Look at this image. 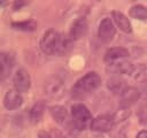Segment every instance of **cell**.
Segmentation results:
<instances>
[{
	"label": "cell",
	"instance_id": "cell-24",
	"mask_svg": "<svg viewBox=\"0 0 147 138\" xmlns=\"http://www.w3.org/2000/svg\"><path fill=\"white\" fill-rule=\"evenodd\" d=\"M24 5H26V2H24V1H16V2H14V9L15 10L21 9V7L24 6Z\"/></svg>",
	"mask_w": 147,
	"mask_h": 138
},
{
	"label": "cell",
	"instance_id": "cell-10",
	"mask_svg": "<svg viewBox=\"0 0 147 138\" xmlns=\"http://www.w3.org/2000/svg\"><path fill=\"white\" fill-rule=\"evenodd\" d=\"M14 66H15V55L10 52H2L0 54V78L1 80H5L9 76Z\"/></svg>",
	"mask_w": 147,
	"mask_h": 138
},
{
	"label": "cell",
	"instance_id": "cell-9",
	"mask_svg": "<svg viewBox=\"0 0 147 138\" xmlns=\"http://www.w3.org/2000/svg\"><path fill=\"white\" fill-rule=\"evenodd\" d=\"M49 113L52 115V117L54 118V121L56 123H59L60 125L64 126V128H70L72 124V122L69 118V114L67 112V109L63 106L60 105H54L49 107Z\"/></svg>",
	"mask_w": 147,
	"mask_h": 138
},
{
	"label": "cell",
	"instance_id": "cell-19",
	"mask_svg": "<svg viewBox=\"0 0 147 138\" xmlns=\"http://www.w3.org/2000/svg\"><path fill=\"white\" fill-rule=\"evenodd\" d=\"M132 77L134 80H137L139 83L147 84V64H145V63L138 64L133 70Z\"/></svg>",
	"mask_w": 147,
	"mask_h": 138
},
{
	"label": "cell",
	"instance_id": "cell-16",
	"mask_svg": "<svg viewBox=\"0 0 147 138\" xmlns=\"http://www.w3.org/2000/svg\"><path fill=\"white\" fill-rule=\"evenodd\" d=\"M127 85L125 84V80L122 79L119 76H113L111 78L108 79L107 82V87L113 92V93H117L118 95L122 93V91L126 87Z\"/></svg>",
	"mask_w": 147,
	"mask_h": 138
},
{
	"label": "cell",
	"instance_id": "cell-25",
	"mask_svg": "<svg viewBox=\"0 0 147 138\" xmlns=\"http://www.w3.org/2000/svg\"><path fill=\"white\" fill-rule=\"evenodd\" d=\"M136 138H147V130H141L140 132H138Z\"/></svg>",
	"mask_w": 147,
	"mask_h": 138
},
{
	"label": "cell",
	"instance_id": "cell-7",
	"mask_svg": "<svg viewBox=\"0 0 147 138\" xmlns=\"http://www.w3.org/2000/svg\"><path fill=\"white\" fill-rule=\"evenodd\" d=\"M114 125H115V122H114L113 115L110 116V115L103 114L94 117L92 120L90 128L92 131H95V132H107V131H110L114 128Z\"/></svg>",
	"mask_w": 147,
	"mask_h": 138
},
{
	"label": "cell",
	"instance_id": "cell-28",
	"mask_svg": "<svg viewBox=\"0 0 147 138\" xmlns=\"http://www.w3.org/2000/svg\"><path fill=\"white\" fill-rule=\"evenodd\" d=\"M91 138H103L101 135H95V136H93V137H91Z\"/></svg>",
	"mask_w": 147,
	"mask_h": 138
},
{
	"label": "cell",
	"instance_id": "cell-8",
	"mask_svg": "<svg viewBox=\"0 0 147 138\" xmlns=\"http://www.w3.org/2000/svg\"><path fill=\"white\" fill-rule=\"evenodd\" d=\"M134 68H136V66H133V63L131 61H127L125 59L108 63V66H107V70L110 71V74H113L115 76H119V75H131L132 76Z\"/></svg>",
	"mask_w": 147,
	"mask_h": 138
},
{
	"label": "cell",
	"instance_id": "cell-6",
	"mask_svg": "<svg viewBox=\"0 0 147 138\" xmlns=\"http://www.w3.org/2000/svg\"><path fill=\"white\" fill-rule=\"evenodd\" d=\"M13 85L14 89L20 93L28 92L31 86V77L29 72L23 68L17 69L13 76Z\"/></svg>",
	"mask_w": 147,
	"mask_h": 138
},
{
	"label": "cell",
	"instance_id": "cell-22",
	"mask_svg": "<svg viewBox=\"0 0 147 138\" xmlns=\"http://www.w3.org/2000/svg\"><path fill=\"white\" fill-rule=\"evenodd\" d=\"M113 138H126V133L123 130H117L113 133Z\"/></svg>",
	"mask_w": 147,
	"mask_h": 138
},
{
	"label": "cell",
	"instance_id": "cell-27",
	"mask_svg": "<svg viewBox=\"0 0 147 138\" xmlns=\"http://www.w3.org/2000/svg\"><path fill=\"white\" fill-rule=\"evenodd\" d=\"M139 91H140V95L144 94V97L147 98V86H144V89L142 90H139Z\"/></svg>",
	"mask_w": 147,
	"mask_h": 138
},
{
	"label": "cell",
	"instance_id": "cell-1",
	"mask_svg": "<svg viewBox=\"0 0 147 138\" xmlns=\"http://www.w3.org/2000/svg\"><path fill=\"white\" fill-rule=\"evenodd\" d=\"M72 40L69 36H63L57 31L47 30L40 40V49L46 55H64L71 48Z\"/></svg>",
	"mask_w": 147,
	"mask_h": 138
},
{
	"label": "cell",
	"instance_id": "cell-5",
	"mask_svg": "<svg viewBox=\"0 0 147 138\" xmlns=\"http://www.w3.org/2000/svg\"><path fill=\"white\" fill-rule=\"evenodd\" d=\"M115 33H116V28H115L111 18H109V17L102 18L101 22L99 23V28H98L99 39L105 44L110 43L113 40Z\"/></svg>",
	"mask_w": 147,
	"mask_h": 138
},
{
	"label": "cell",
	"instance_id": "cell-4",
	"mask_svg": "<svg viewBox=\"0 0 147 138\" xmlns=\"http://www.w3.org/2000/svg\"><path fill=\"white\" fill-rule=\"evenodd\" d=\"M45 94L48 95L52 99H59L61 98L65 92V85L62 79L59 77H51L45 82L44 85Z\"/></svg>",
	"mask_w": 147,
	"mask_h": 138
},
{
	"label": "cell",
	"instance_id": "cell-26",
	"mask_svg": "<svg viewBox=\"0 0 147 138\" xmlns=\"http://www.w3.org/2000/svg\"><path fill=\"white\" fill-rule=\"evenodd\" d=\"M38 138H52V137H51V135H49L48 132H46V131H41V132L39 133Z\"/></svg>",
	"mask_w": 147,
	"mask_h": 138
},
{
	"label": "cell",
	"instance_id": "cell-3",
	"mask_svg": "<svg viewBox=\"0 0 147 138\" xmlns=\"http://www.w3.org/2000/svg\"><path fill=\"white\" fill-rule=\"evenodd\" d=\"M92 120V114L85 105L75 103L71 106V122L76 130H85L88 125H91Z\"/></svg>",
	"mask_w": 147,
	"mask_h": 138
},
{
	"label": "cell",
	"instance_id": "cell-13",
	"mask_svg": "<svg viewBox=\"0 0 147 138\" xmlns=\"http://www.w3.org/2000/svg\"><path fill=\"white\" fill-rule=\"evenodd\" d=\"M140 98V91L134 86H126L119 94V107H129Z\"/></svg>",
	"mask_w": 147,
	"mask_h": 138
},
{
	"label": "cell",
	"instance_id": "cell-21",
	"mask_svg": "<svg viewBox=\"0 0 147 138\" xmlns=\"http://www.w3.org/2000/svg\"><path fill=\"white\" fill-rule=\"evenodd\" d=\"M131 115V110L129 107H119L114 114H113V118H114V122L115 124L117 123H121L125 120H127Z\"/></svg>",
	"mask_w": 147,
	"mask_h": 138
},
{
	"label": "cell",
	"instance_id": "cell-11",
	"mask_svg": "<svg viewBox=\"0 0 147 138\" xmlns=\"http://www.w3.org/2000/svg\"><path fill=\"white\" fill-rule=\"evenodd\" d=\"M87 28H88V24H87L86 18L85 17H79V18L75 20L74 23L71 24L68 36L71 40H77V39L84 37L86 34Z\"/></svg>",
	"mask_w": 147,
	"mask_h": 138
},
{
	"label": "cell",
	"instance_id": "cell-18",
	"mask_svg": "<svg viewBox=\"0 0 147 138\" xmlns=\"http://www.w3.org/2000/svg\"><path fill=\"white\" fill-rule=\"evenodd\" d=\"M130 17L139 21H146L147 20V8L142 5H134L129 10Z\"/></svg>",
	"mask_w": 147,
	"mask_h": 138
},
{
	"label": "cell",
	"instance_id": "cell-23",
	"mask_svg": "<svg viewBox=\"0 0 147 138\" xmlns=\"http://www.w3.org/2000/svg\"><path fill=\"white\" fill-rule=\"evenodd\" d=\"M139 118H140V123H142V124H147V113L142 112V113L139 115Z\"/></svg>",
	"mask_w": 147,
	"mask_h": 138
},
{
	"label": "cell",
	"instance_id": "cell-17",
	"mask_svg": "<svg viewBox=\"0 0 147 138\" xmlns=\"http://www.w3.org/2000/svg\"><path fill=\"white\" fill-rule=\"evenodd\" d=\"M44 110H45V105L42 101H37L29 110V120L32 123H38L42 115H44Z\"/></svg>",
	"mask_w": 147,
	"mask_h": 138
},
{
	"label": "cell",
	"instance_id": "cell-12",
	"mask_svg": "<svg viewBox=\"0 0 147 138\" xmlns=\"http://www.w3.org/2000/svg\"><path fill=\"white\" fill-rule=\"evenodd\" d=\"M22 103H23V98L18 91H16L15 89H10L6 92L3 97V106L6 109L8 110L17 109L22 106Z\"/></svg>",
	"mask_w": 147,
	"mask_h": 138
},
{
	"label": "cell",
	"instance_id": "cell-14",
	"mask_svg": "<svg viewBox=\"0 0 147 138\" xmlns=\"http://www.w3.org/2000/svg\"><path fill=\"white\" fill-rule=\"evenodd\" d=\"M130 55L129 51L126 48L123 47H113L109 48L106 54H105V61L107 63H111V62H116L119 60H124Z\"/></svg>",
	"mask_w": 147,
	"mask_h": 138
},
{
	"label": "cell",
	"instance_id": "cell-2",
	"mask_svg": "<svg viewBox=\"0 0 147 138\" xmlns=\"http://www.w3.org/2000/svg\"><path fill=\"white\" fill-rule=\"evenodd\" d=\"M101 85V77L95 71H90L80 77L72 86L71 94L75 98H82L90 92L96 90Z\"/></svg>",
	"mask_w": 147,
	"mask_h": 138
},
{
	"label": "cell",
	"instance_id": "cell-20",
	"mask_svg": "<svg viewBox=\"0 0 147 138\" xmlns=\"http://www.w3.org/2000/svg\"><path fill=\"white\" fill-rule=\"evenodd\" d=\"M11 26L16 30H21V31H34L37 28V23L32 20H28V21H21V22H13Z\"/></svg>",
	"mask_w": 147,
	"mask_h": 138
},
{
	"label": "cell",
	"instance_id": "cell-15",
	"mask_svg": "<svg viewBox=\"0 0 147 138\" xmlns=\"http://www.w3.org/2000/svg\"><path fill=\"white\" fill-rule=\"evenodd\" d=\"M113 20H114V23L117 25V28H119L121 31H123L125 33H131L132 32L131 22L129 21L127 16H125L122 12L114 10L113 12Z\"/></svg>",
	"mask_w": 147,
	"mask_h": 138
}]
</instances>
